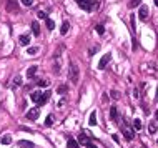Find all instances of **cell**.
Wrapping results in <instances>:
<instances>
[{
    "instance_id": "cell-1",
    "label": "cell",
    "mask_w": 158,
    "mask_h": 148,
    "mask_svg": "<svg viewBox=\"0 0 158 148\" xmlns=\"http://www.w3.org/2000/svg\"><path fill=\"white\" fill-rule=\"evenodd\" d=\"M50 95H52V92H50V90H47V92H33V93L30 95V98H32L35 103L43 105V103H47V101H48Z\"/></svg>"
},
{
    "instance_id": "cell-2",
    "label": "cell",
    "mask_w": 158,
    "mask_h": 148,
    "mask_svg": "<svg viewBox=\"0 0 158 148\" xmlns=\"http://www.w3.org/2000/svg\"><path fill=\"white\" fill-rule=\"evenodd\" d=\"M75 2H77V5H78L82 10H85V12H93L95 8L98 7L97 0H75Z\"/></svg>"
},
{
    "instance_id": "cell-3",
    "label": "cell",
    "mask_w": 158,
    "mask_h": 148,
    "mask_svg": "<svg viewBox=\"0 0 158 148\" xmlns=\"http://www.w3.org/2000/svg\"><path fill=\"white\" fill-rule=\"evenodd\" d=\"M78 77H80V70L77 67V63H70V68H68V80L72 83H78Z\"/></svg>"
},
{
    "instance_id": "cell-4",
    "label": "cell",
    "mask_w": 158,
    "mask_h": 148,
    "mask_svg": "<svg viewBox=\"0 0 158 148\" xmlns=\"http://www.w3.org/2000/svg\"><path fill=\"white\" fill-rule=\"evenodd\" d=\"M122 133H123V136H125V140H128V141H132L133 138H135V130H132L126 123L122 125Z\"/></svg>"
},
{
    "instance_id": "cell-5",
    "label": "cell",
    "mask_w": 158,
    "mask_h": 148,
    "mask_svg": "<svg viewBox=\"0 0 158 148\" xmlns=\"http://www.w3.org/2000/svg\"><path fill=\"white\" fill-rule=\"evenodd\" d=\"M38 115H40L38 107H33V108H30V110L25 113V116H27V120L33 121V120H37V118H38Z\"/></svg>"
},
{
    "instance_id": "cell-6",
    "label": "cell",
    "mask_w": 158,
    "mask_h": 148,
    "mask_svg": "<svg viewBox=\"0 0 158 148\" xmlns=\"http://www.w3.org/2000/svg\"><path fill=\"white\" fill-rule=\"evenodd\" d=\"M110 60H112V53L108 52V53H105L102 58H100V62H98V70H105V67L110 63Z\"/></svg>"
},
{
    "instance_id": "cell-7",
    "label": "cell",
    "mask_w": 158,
    "mask_h": 148,
    "mask_svg": "<svg viewBox=\"0 0 158 148\" xmlns=\"http://www.w3.org/2000/svg\"><path fill=\"white\" fill-rule=\"evenodd\" d=\"M138 17H140V20H146L148 18V5H140Z\"/></svg>"
},
{
    "instance_id": "cell-8",
    "label": "cell",
    "mask_w": 158,
    "mask_h": 148,
    "mask_svg": "<svg viewBox=\"0 0 158 148\" xmlns=\"http://www.w3.org/2000/svg\"><path fill=\"white\" fill-rule=\"evenodd\" d=\"M7 10H10V12H19V3H17L15 0H8V2H7Z\"/></svg>"
},
{
    "instance_id": "cell-9",
    "label": "cell",
    "mask_w": 158,
    "mask_h": 148,
    "mask_svg": "<svg viewBox=\"0 0 158 148\" xmlns=\"http://www.w3.org/2000/svg\"><path fill=\"white\" fill-rule=\"evenodd\" d=\"M78 143H80V145H85V147H87V145L90 143V136H88V135H85V133H83V135L80 133V135H78Z\"/></svg>"
},
{
    "instance_id": "cell-10",
    "label": "cell",
    "mask_w": 158,
    "mask_h": 148,
    "mask_svg": "<svg viewBox=\"0 0 158 148\" xmlns=\"http://www.w3.org/2000/svg\"><path fill=\"white\" fill-rule=\"evenodd\" d=\"M19 43L22 45V47H27V45L30 43V37H28V35H20L19 37Z\"/></svg>"
},
{
    "instance_id": "cell-11",
    "label": "cell",
    "mask_w": 158,
    "mask_h": 148,
    "mask_svg": "<svg viewBox=\"0 0 158 148\" xmlns=\"http://www.w3.org/2000/svg\"><path fill=\"white\" fill-rule=\"evenodd\" d=\"M37 70H38V67H35V65L28 67V70H27V77H28V78H33V77L37 75Z\"/></svg>"
},
{
    "instance_id": "cell-12",
    "label": "cell",
    "mask_w": 158,
    "mask_h": 148,
    "mask_svg": "<svg viewBox=\"0 0 158 148\" xmlns=\"http://www.w3.org/2000/svg\"><path fill=\"white\" fill-rule=\"evenodd\" d=\"M67 148H78V141L72 138V136H68V141H67Z\"/></svg>"
},
{
    "instance_id": "cell-13",
    "label": "cell",
    "mask_w": 158,
    "mask_h": 148,
    "mask_svg": "<svg viewBox=\"0 0 158 148\" xmlns=\"http://www.w3.org/2000/svg\"><path fill=\"white\" fill-rule=\"evenodd\" d=\"M68 30H70V23H68V22H63V23H62V28H60V34L62 35H67L68 34Z\"/></svg>"
},
{
    "instance_id": "cell-14",
    "label": "cell",
    "mask_w": 158,
    "mask_h": 148,
    "mask_svg": "<svg viewBox=\"0 0 158 148\" xmlns=\"http://www.w3.org/2000/svg\"><path fill=\"white\" fill-rule=\"evenodd\" d=\"M110 118H112L113 121L118 120V110H117V107H112V108H110Z\"/></svg>"
},
{
    "instance_id": "cell-15",
    "label": "cell",
    "mask_w": 158,
    "mask_h": 148,
    "mask_svg": "<svg viewBox=\"0 0 158 148\" xmlns=\"http://www.w3.org/2000/svg\"><path fill=\"white\" fill-rule=\"evenodd\" d=\"M32 32L35 37H38L40 35V25H38V22H32Z\"/></svg>"
},
{
    "instance_id": "cell-16",
    "label": "cell",
    "mask_w": 158,
    "mask_h": 148,
    "mask_svg": "<svg viewBox=\"0 0 158 148\" xmlns=\"http://www.w3.org/2000/svg\"><path fill=\"white\" fill-rule=\"evenodd\" d=\"M0 143H2V145H10V143H12V136H10V135H3V136L0 138Z\"/></svg>"
},
{
    "instance_id": "cell-17",
    "label": "cell",
    "mask_w": 158,
    "mask_h": 148,
    "mask_svg": "<svg viewBox=\"0 0 158 148\" xmlns=\"http://www.w3.org/2000/svg\"><path fill=\"white\" fill-rule=\"evenodd\" d=\"M88 125H90V127H95V125H97V113H95V112H92V113H90Z\"/></svg>"
},
{
    "instance_id": "cell-18",
    "label": "cell",
    "mask_w": 158,
    "mask_h": 148,
    "mask_svg": "<svg viewBox=\"0 0 158 148\" xmlns=\"http://www.w3.org/2000/svg\"><path fill=\"white\" fill-rule=\"evenodd\" d=\"M133 128H135L137 132L142 130V120H140V118H135V120H133Z\"/></svg>"
},
{
    "instance_id": "cell-19",
    "label": "cell",
    "mask_w": 158,
    "mask_h": 148,
    "mask_svg": "<svg viewBox=\"0 0 158 148\" xmlns=\"http://www.w3.org/2000/svg\"><path fill=\"white\" fill-rule=\"evenodd\" d=\"M45 23H47V28H48V30H53V28H55V22H53L50 17L45 20Z\"/></svg>"
},
{
    "instance_id": "cell-20",
    "label": "cell",
    "mask_w": 158,
    "mask_h": 148,
    "mask_svg": "<svg viewBox=\"0 0 158 148\" xmlns=\"http://www.w3.org/2000/svg\"><path fill=\"white\" fill-rule=\"evenodd\" d=\"M38 47H28V50H27V55H35V53H38Z\"/></svg>"
},
{
    "instance_id": "cell-21",
    "label": "cell",
    "mask_w": 158,
    "mask_h": 148,
    "mask_svg": "<svg viewBox=\"0 0 158 148\" xmlns=\"http://www.w3.org/2000/svg\"><path fill=\"white\" fill-rule=\"evenodd\" d=\"M19 145H20V147H25V148H33V143H30V141H25V140H20Z\"/></svg>"
},
{
    "instance_id": "cell-22",
    "label": "cell",
    "mask_w": 158,
    "mask_h": 148,
    "mask_svg": "<svg viewBox=\"0 0 158 148\" xmlns=\"http://www.w3.org/2000/svg\"><path fill=\"white\" fill-rule=\"evenodd\" d=\"M142 5V0H130V3H128V7L133 8V7H140Z\"/></svg>"
},
{
    "instance_id": "cell-23",
    "label": "cell",
    "mask_w": 158,
    "mask_h": 148,
    "mask_svg": "<svg viewBox=\"0 0 158 148\" xmlns=\"http://www.w3.org/2000/svg\"><path fill=\"white\" fill-rule=\"evenodd\" d=\"M45 125H47V127H52V125H53V115H48V116H47Z\"/></svg>"
},
{
    "instance_id": "cell-24",
    "label": "cell",
    "mask_w": 158,
    "mask_h": 148,
    "mask_svg": "<svg viewBox=\"0 0 158 148\" xmlns=\"http://www.w3.org/2000/svg\"><path fill=\"white\" fill-rule=\"evenodd\" d=\"M67 90H68V87H67V85H60V87H58V90H57V92H58L60 95H63V93H65V92H67Z\"/></svg>"
},
{
    "instance_id": "cell-25",
    "label": "cell",
    "mask_w": 158,
    "mask_h": 148,
    "mask_svg": "<svg viewBox=\"0 0 158 148\" xmlns=\"http://www.w3.org/2000/svg\"><path fill=\"white\" fill-rule=\"evenodd\" d=\"M37 17H38V18H42V20H47V18H48V15H47L45 12H42V10L37 14Z\"/></svg>"
},
{
    "instance_id": "cell-26",
    "label": "cell",
    "mask_w": 158,
    "mask_h": 148,
    "mask_svg": "<svg viewBox=\"0 0 158 148\" xmlns=\"http://www.w3.org/2000/svg\"><path fill=\"white\" fill-rule=\"evenodd\" d=\"M157 123H155V121H153V123H150V128H148V130H150V133H155V132H157Z\"/></svg>"
},
{
    "instance_id": "cell-27",
    "label": "cell",
    "mask_w": 158,
    "mask_h": 148,
    "mask_svg": "<svg viewBox=\"0 0 158 148\" xmlns=\"http://www.w3.org/2000/svg\"><path fill=\"white\" fill-rule=\"evenodd\" d=\"M95 28H97V34H100V35L105 34V28H103V25H97Z\"/></svg>"
},
{
    "instance_id": "cell-28",
    "label": "cell",
    "mask_w": 158,
    "mask_h": 148,
    "mask_svg": "<svg viewBox=\"0 0 158 148\" xmlns=\"http://www.w3.org/2000/svg\"><path fill=\"white\" fill-rule=\"evenodd\" d=\"M20 2H22L25 7H32V5H33V0H20Z\"/></svg>"
},
{
    "instance_id": "cell-29",
    "label": "cell",
    "mask_w": 158,
    "mask_h": 148,
    "mask_svg": "<svg viewBox=\"0 0 158 148\" xmlns=\"http://www.w3.org/2000/svg\"><path fill=\"white\" fill-rule=\"evenodd\" d=\"M37 85H38L40 88H42V87H48V82H47V80H38V82H37Z\"/></svg>"
},
{
    "instance_id": "cell-30",
    "label": "cell",
    "mask_w": 158,
    "mask_h": 148,
    "mask_svg": "<svg viewBox=\"0 0 158 148\" xmlns=\"http://www.w3.org/2000/svg\"><path fill=\"white\" fill-rule=\"evenodd\" d=\"M110 95H112L113 100H118V98H120V93L117 92V90H112V93H110Z\"/></svg>"
},
{
    "instance_id": "cell-31",
    "label": "cell",
    "mask_w": 158,
    "mask_h": 148,
    "mask_svg": "<svg viewBox=\"0 0 158 148\" xmlns=\"http://www.w3.org/2000/svg\"><path fill=\"white\" fill-rule=\"evenodd\" d=\"M15 85H20V83H22V78H20V77H15Z\"/></svg>"
},
{
    "instance_id": "cell-32",
    "label": "cell",
    "mask_w": 158,
    "mask_h": 148,
    "mask_svg": "<svg viewBox=\"0 0 158 148\" xmlns=\"http://www.w3.org/2000/svg\"><path fill=\"white\" fill-rule=\"evenodd\" d=\"M155 116H157V120H158V112H157V113H155Z\"/></svg>"
},
{
    "instance_id": "cell-33",
    "label": "cell",
    "mask_w": 158,
    "mask_h": 148,
    "mask_svg": "<svg viewBox=\"0 0 158 148\" xmlns=\"http://www.w3.org/2000/svg\"><path fill=\"white\" fill-rule=\"evenodd\" d=\"M157 143H158V140H157Z\"/></svg>"
}]
</instances>
